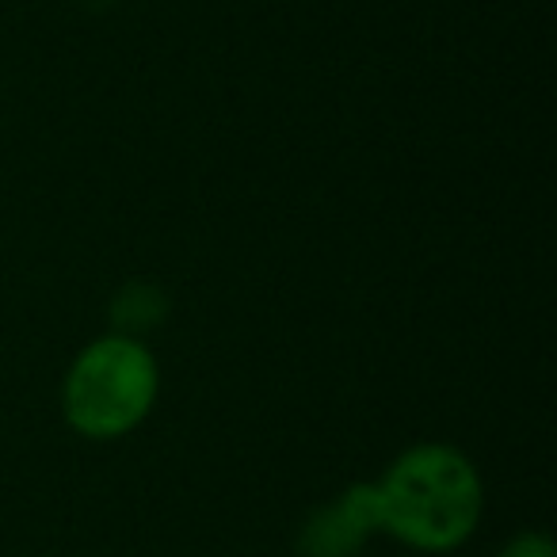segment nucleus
I'll use <instances>...</instances> for the list:
<instances>
[{
    "label": "nucleus",
    "mask_w": 557,
    "mask_h": 557,
    "mask_svg": "<svg viewBox=\"0 0 557 557\" xmlns=\"http://www.w3.org/2000/svg\"><path fill=\"white\" fill-rule=\"evenodd\" d=\"M379 531L424 554L458 549L481 523L485 488L462 450L447 443H420L397 455L374 481Z\"/></svg>",
    "instance_id": "1"
},
{
    "label": "nucleus",
    "mask_w": 557,
    "mask_h": 557,
    "mask_svg": "<svg viewBox=\"0 0 557 557\" xmlns=\"http://www.w3.org/2000/svg\"><path fill=\"white\" fill-rule=\"evenodd\" d=\"M161 389L157 356L141 341L111 333L92 341L65 374L62 409L73 432L111 443L131 435L149 417Z\"/></svg>",
    "instance_id": "2"
},
{
    "label": "nucleus",
    "mask_w": 557,
    "mask_h": 557,
    "mask_svg": "<svg viewBox=\"0 0 557 557\" xmlns=\"http://www.w3.org/2000/svg\"><path fill=\"white\" fill-rule=\"evenodd\" d=\"M379 531V508H374V481L351 485L344 496L325 504L306 519L298 534L302 557H356L363 542Z\"/></svg>",
    "instance_id": "3"
},
{
    "label": "nucleus",
    "mask_w": 557,
    "mask_h": 557,
    "mask_svg": "<svg viewBox=\"0 0 557 557\" xmlns=\"http://www.w3.org/2000/svg\"><path fill=\"white\" fill-rule=\"evenodd\" d=\"M164 318H169V298H164V290L153 287V283H141V278L138 283H126L115 295V302H111L115 333L134 336V341H141V333L157 329Z\"/></svg>",
    "instance_id": "4"
},
{
    "label": "nucleus",
    "mask_w": 557,
    "mask_h": 557,
    "mask_svg": "<svg viewBox=\"0 0 557 557\" xmlns=\"http://www.w3.org/2000/svg\"><path fill=\"white\" fill-rule=\"evenodd\" d=\"M496 557H557V549H554V539H549V534L523 531V534H516Z\"/></svg>",
    "instance_id": "5"
}]
</instances>
